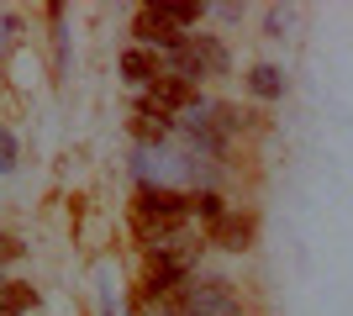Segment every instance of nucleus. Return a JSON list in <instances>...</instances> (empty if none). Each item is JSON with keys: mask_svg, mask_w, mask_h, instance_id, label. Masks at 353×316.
Returning <instances> with one entry per match:
<instances>
[{"mask_svg": "<svg viewBox=\"0 0 353 316\" xmlns=\"http://www.w3.org/2000/svg\"><path fill=\"white\" fill-rule=\"evenodd\" d=\"M163 69L179 79H211V74H227V48L211 37V32H190L174 53H163Z\"/></svg>", "mask_w": 353, "mask_h": 316, "instance_id": "f257e3e1", "label": "nucleus"}, {"mask_svg": "<svg viewBox=\"0 0 353 316\" xmlns=\"http://www.w3.org/2000/svg\"><path fill=\"white\" fill-rule=\"evenodd\" d=\"M195 280V264L190 253H153L148 258V274H143V301H174L179 290Z\"/></svg>", "mask_w": 353, "mask_h": 316, "instance_id": "f03ea898", "label": "nucleus"}, {"mask_svg": "<svg viewBox=\"0 0 353 316\" xmlns=\"http://www.w3.org/2000/svg\"><path fill=\"white\" fill-rule=\"evenodd\" d=\"M195 206L190 190H174V185H137V216L143 222H185Z\"/></svg>", "mask_w": 353, "mask_h": 316, "instance_id": "7ed1b4c3", "label": "nucleus"}, {"mask_svg": "<svg viewBox=\"0 0 353 316\" xmlns=\"http://www.w3.org/2000/svg\"><path fill=\"white\" fill-rule=\"evenodd\" d=\"M132 37H137V48H153V53H174L190 32H179L174 27V16L163 11V6H143V11L132 16Z\"/></svg>", "mask_w": 353, "mask_h": 316, "instance_id": "20e7f679", "label": "nucleus"}, {"mask_svg": "<svg viewBox=\"0 0 353 316\" xmlns=\"http://www.w3.org/2000/svg\"><path fill=\"white\" fill-rule=\"evenodd\" d=\"M253 238H259V216L253 211H227L216 227H206V242H216L227 253H248Z\"/></svg>", "mask_w": 353, "mask_h": 316, "instance_id": "39448f33", "label": "nucleus"}, {"mask_svg": "<svg viewBox=\"0 0 353 316\" xmlns=\"http://www.w3.org/2000/svg\"><path fill=\"white\" fill-rule=\"evenodd\" d=\"M132 132L143 137V143H153V148H159L163 137H174V132H179V116H174V111H163L159 101H148V95H143V101H137V116H132Z\"/></svg>", "mask_w": 353, "mask_h": 316, "instance_id": "423d86ee", "label": "nucleus"}, {"mask_svg": "<svg viewBox=\"0 0 353 316\" xmlns=\"http://www.w3.org/2000/svg\"><path fill=\"white\" fill-rule=\"evenodd\" d=\"M148 101H159L163 111H195V105H201V101H195V85H190V79H179V74H169V69L148 85Z\"/></svg>", "mask_w": 353, "mask_h": 316, "instance_id": "0eeeda50", "label": "nucleus"}, {"mask_svg": "<svg viewBox=\"0 0 353 316\" xmlns=\"http://www.w3.org/2000/svg\"><path fill=\"white\" fill-rule=\"evenodd\" d=\"M163 74V53H153V48H127L121 53V79L127 85H153V79Z\"/></svg>", "mask_w": 353, "mask_h": 316, "instance_id": "6e6552de", "label": "nucleus"}, {"mask_svg": "<svg viewBox=\"0 0 353 316\" xmlns=\"http://www.w3.org/2000/svg\"><path fill=\"white\" fill-rule=\"evenodd\" d=\"M248 90L259 95V101H280L285 95V69L280 63H253L248 69Z\"/></svg>", "mask_w": 353, "mask_h": 316, "instance_id": "1a4fd4ad", "label": "nucleus"}, {"mask_svg": "<svg viewBox=\"0 0 353 316\" xmlns=\"http://www.w3.org/2000/svg\"><path fill=\"white\" fill-rule=\"evenodd\" d=\"M37 306V290L32 285H0V316H21V311H32Z\"/></svg>", "mask_w": 353, "mask_h": 316, "instance_id": "9d476101", "label": "nucleus"}, {"mask_svg": "<svg viewBox=\"0 0 353 316\" xmlns=\"http://www.w3.org/2000/svg\"><path fill=\"white\" fill-rule=\"evenodd\" d=\"M190 196H195V216H201V222H206V227H216L221 222V216H227V200H221V190H190Z\"/></svg>", "mask_w": 353, "mask_h": 316, "instance_id": "9b49d317", "label": "nucleus"}, {"mask_svg": "<svg viewBox=\"0 0 353 316\" xmlns=\"http://www.w3.org/2000/svg\"><path fill=\"white\" fill-rule=\"evenodd\" d=\"M163 11L174 16V27H179V32H190L195 21H201V16L211 11V6H201V0H195V6H163Z\"/></svg>", "mask_w": 353, "mask_h": 316, "instance_id": "f8f14e48", "label": "nucleus"}, {"mask_svg": "<svg viewBox=\"0 0 353 316\" xmlns=\"http://www.w3.org/2000/svg\"><path fill=\"white\" fill-rule=\"evenodd\" d=\"M11 169H16V137L0 127V174H11Z\"/></svg>", "mask_w": 353, "mask_h": 316, "instance_id": "ddd939ff", "label": "nucleus"}, {"mask_svg": "<svg viewBox=\"0 0 353 316\" xmlns=\"http://www.w3.org/2000/svg\"><path fill=\"white\" fill-rule=\"evenodd\" d=\"M11 253H16V242L6 238V232H0V258H11Z\"/></svg>", "mask_w": 353, "mask_h": 316, "instance_id": "4468645a", "label": "nucleus"}]
</instances>
